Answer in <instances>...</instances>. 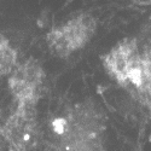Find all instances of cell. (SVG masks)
<instances>
[{
  "label": "cell",
  "instance_id": "1",
  "mask_svg": "<svg viewBox=\"0 0 151 151\" xmlns=\"http://www.w3.org/2000/svg\"><path fill=\"white\" fill-rule=\"evenodd\" d=\"M52 132L57 151H103L104 126L93 108L75 105L55 120Z\"/></svg>",
  "mask_w": 151,
  "mask_h": 151
},
{
  "label": "cell",
  "instance_id": "2",
  "mask_svg": "<svg viewBox=\"0 0 151 151\" xmlns=\"http://www.w3.org/2000/svg\"><path fill=\"white\" fill-rule=\"evenodd\" d=\"M96 30V18L88 14H80L50 30L46 35L47 46L55 56L67 58L88 44Z\"/></svg>",
  "mask_w": 151,
  "mask_h": 151
},
{
  "label": "cell",
  "instance_id": "3",
  "mask_svg": "<svg viewBox=\"0 0 151 151\" xmlns=\"http://www.w3.org/2000/svg\"><path fill=\"white\" fill-rule=\"evenodd\" d=\"M143 53L134 39L117 42L103 58V65L112 80L123 87L134 85L140 69Z\"/></svg>",
  "mask_w": 151,
  "mask_h": 151
},
{
  "label": "cell",
  "instance_id": "4",
  "mask_svg": "<svg viewBox=\"0 0 151 151\" xmlns=\"http://www.w3.org/2000/svg\"><path fill=\"white\" fill-rule=\"evenodd\" d=\"M45 82V71L36 59L17 63L9 75V88L17 106H36Z\"/></svg>",
  "mask_w": 151,
  "mask_h": 151
},
{
  "label": "cell",
  "instance_id": "5",
  "mask_svg": "<svg viewBox=\"0 0 151 151\" xmlns=\"http://www.w3.org/2000/svg\"><path fill=\"white\" fill-rule=\"evenodd\" d=\"M36 131L35 106H17L6 122V134L9 140L21 150L29 147L34 142Z\"/></svg>",
  "mask_w": 151,
  "mask_h": 151
},
{
  "label": "cell",
  "instance_id": "6",
  "mask_svg": "<svg viewBox=\"0 0 151 151\" xmlns=\"http://www.w3.org/2000/svg\"><path fill=\"white\" fill-rule=\"evenodd\" d=\"M133 87L146 102L151 103V56L143 55L140 69Z\"/></svg>",
  "mask_w": 151,
  "mask_h": 151
},
{
  "label": "cell",
  "instance_id": "7",
  "mask_svg": "<svg viewBox=\"0 0 151 151\" xmlns=\"http://www.w3.org/2000/svg\"><path fill=\"white\" fill-rule=\"evenodd\" d=\"M17 65V52L7 37L0 33V76L10 75Z\"/></svg>",
  "mask_w": 151,
  "mask_h": 151
}]
</instances>
